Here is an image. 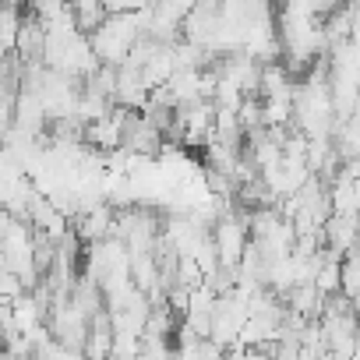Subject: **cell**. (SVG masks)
I'll use <instances>...</instances> for the list:
<instances>
[{"label": "cell", "mask_w": 360, "mask_h": 360, "mask_svg": "<svg viewBox=\"0 0 360 360\" xmlns=\"http://www.w3.org/2000/svg\"><path fill=\"white\" fill-rule=\"evenodd\" d=\"M141 32H145L141 11H113V15L92 32V50H96V57H99L103 64L120 68V64H127L134 43L141 39Z\"/></svg>", "instance_id": "6da1fadb"}, {"label": "cell", "mask_w": 360, "mask_h": 360, "mask_svg": "<svg viewBox=\"0 0 360 360\" xmlns=\"http://www.w3.org/2000/svg\"><path fill=\"white\" fill-rule=\"evenodd\" d=\"M71 4V15H75V25L82 32H96L106 18H110V8H106V0H68Z\"/></svg>", "instance_id": "7a4b0ae2"}]
</instances>
